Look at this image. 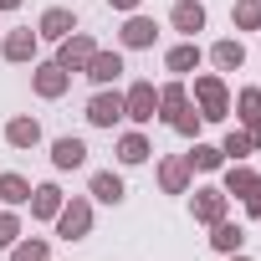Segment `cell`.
<instances>
[{"label":"cell","instance_id":"cell-24","mask_svg":"<svg viewBox=\"0 0 261 261\" xmlns=\"http://www.w3.org/2000/svg\"><path fill=\"white\" fill-rule=\"evenodd\" d=\"M185 159H190V169H205V174H210V169H220V164H225V154H220V149H215V144H195V149H190V154H185Z\"/></svg>","mask_w":261,"mask_h":261},{"label":"cell","instance_id":"cell-11","mask_svg":"<svg viewBox=\"0 0 261 261\" xmlns=\"http://www.w3.org/2000/svg\"><path fill=\"white\" fill-rule=\"evenodd\" d=\"M6 144L11 149H36L41 144V123L36 118H11L6 123Z\"/></svg>","mask_w":261,"mask_h":261},{"label":"cell","instance_id":"cell-1","mask_svg":"<svg viewBox=\"0 0 261 261\" xmlns=\"http://www.w3.org/2000/svg\"><path fill=\"white\" fill-rule=\"evenodd\" d=\"M195 108H200L205 123H220V118L230 113V92H225V82H220V77H195Z\"/></svg>","mask_w":261,"mask_h":261},{"label":"cell","instance_id":"cell-13","mask_svg":"<svg viewBox=\"0 0 261 261\" xmlns=\"http://www.w3.org/2000/svg\"><path fill=\"white\" fill-rule=\"evenodd\" d=\"M169 21H174V31L195 36V31H205V6H200V0H179V6L169 11Z\"/></svg>","mask_w":261,"mask_h":261},{"label":"cell","instance_id":"cell-4","mask_svg":"<svg viewBox=\"0 0 261 261\" xmlns=\"http://www.w3.org/2000/svg\"><path fill=\"white\" fill-rule=\"evenodd\" d=\"M92 51H97V41L82 36V31H72L67 41H57V67H67V72H87Z\"/></svg>","mask_w":261,"mask_h":261},{"label":"cell","instance_id":"cell-29","mask_svg":"<svg viewBox=\"0 0 261 261\" xmlns=\"http://www.w3.org/2000/svg\"><path fill=\"white\" fill-rule=\"evenodd\" d=\"M11 261H46V241H31V236L16 241L11 246Z\"/></svg>","mask_w":261,"mask_h":261},{"label":"cell","instance_id":"cell-33","mask_svg":"<svg viewBox=\"0 0 261 261\" xmlns=\"http://www.w3.org/2000/svg\"><path fill=\"white\" fill-rule=\"evenodd\" d=\"M246 139H251V149H261V118H256V123L246 128Z\"/></svg>","mask_w":261,"mask_h":261},{"label":"cell","instance_id":"cell-8","mask_svg":"<svg viewBox=\"0 0 261 261\" xmlns=\"http://www.w3.org/2000/svg\"><path fill=\"white\" fill-rule=\"evenodd\" d=\"M118 118H123V97H118V92H97V97L87 102V123H92V128H113Z\"/></svg>","mask_w":261,"mask_h":261},{"label":"cell","instance_id":"cell-10","mask_svg":"<svg viewBox=\"0 0 261 261\" xmlns=\"http://www.w3.org/2000/svg\"><path fill=\"white\" fill-rule=\"evenodd\" d=\"M51 164H57V169H82V164H87V144L72 139V134L57 139V144H51Z\"/></svg>","mask_w":261,"mask_h":261},{"label":"cell","instance_id":"cell-28","mask_svg":"<svg viewBox=\"0 0 261 261\" xmlns=\"http://www.w3.org/2000/svg\"><path fill=\"white\" fill-rule=\"evenodd\" d=\"M251 179H256V169H246V164H230L220 190H225V195H246V190H251Z\"/></svg>","mask_w":261,"mask_h":261},{"label":"cell","instance_id":"cell-25","mask_svg":"<svg viewBox=\"0 0 261 261\" xmlns=\"http://www.w3.org/2000/svg\"><path fill=\"white\" fill-rule=\"evenodd\" d=\"M236 118H241L246 128L261 118V87H241V97H236Z\"/></svg>","mask_w":261,"mask_h":261},{"label":"cell","instance_id":"cell-17","mask_svg":"<svg viewBox=\"0 0 261 261\" xmlns=\"http://www.w3.org/2000/svg\"><path fill=\"white\" fill-rule=\"evenodd\" d=\"M123 195H128V190H123V179H118L113 169H97V174H92V200H102V205H123Z\"/></svg>","mask_w":261,"mask_h":261},{"label":"cell","instance_id":"cell-20","mask_svg":"<svg viewBox=\"0 0 261 261\" xmlns=\"http://www.w3.org/2000/svg\"><path fill=\"white\" fill-rule=\"evenodd\" d=\"M241 241H246V230H241L236 220H215V236H210V246H215L220 256H230V251H241Z\"/></svg>","mask_w":261,"mask_h":261},{"label":"cell","instance_id":"cell-21","mask_svg":"<svg viewBox=\"0 0 261 261\" xmlns=\"http://www.w3.org/2000/svg\"><path fill=\"white\" fill-rule=\"evenodd\" d=\"M0 200H6V205H26L31 200V179H21L16 169H6V174H0Z\"/></svg>","mask_w":261,"mask_h":261},{"label":"cell","instance_id":"cell-32","mask_svg":"<svg viewBox=\"0 0 261 261\" xmlns=\"http://www.w3.org/2000/svg\"><path fill=\"white\" fill-rule=\"evenodd\" d=\"M241 200H246V210H251V215H261V174L251 179V190H246Z\"/></svg>","mask_w":261,"mask_h":261},{"label":"cell","instance_id":"cell-19","mask_svg":"<svg viewBox=\"0 0 261 261\" xmlns=\"http://www.w3.org/2000/svg\"><path fill=\"white\" fill-rule=\"evenodd\" d=\"M210 62H215L220 72H241V67H246V46H241V41H215V46H210Z\"/></svg>","mask_w":261,"mask_h":261},{"label":"cell","instance_id":"cell-2","mask_svg":"<svg viewBox=\"0 0 261 261\" xmlns=\"http://www.w3.org/2000/svg\"><path fill=\"white\" fill-rule=\"evenodd\" d=\"M123 118L154 123V118H159V87H154V82H134V87L123 92Z\"/></svg>","mask_w":261,"mask_h":261},{"label":"cell","instance_id":"cell-30","mask_svg":"<svg viewBox=\"0 0 261 261\" xmlns=\"http://www.w3.org/2000/svg\"><path fill=\"white\" fill-rule=\"evenodd\" d=\"M16 241H21V215L6 210V215H0V251H11Z\"/></svg>","mask_w":261,"mask_h":261},{"label":"cell","instance_id":"cell-34","mask_svg":"<svg viewBox=\"0 0 261 261\" xmlns=\"http://www.w3.org/2000/svg\"><path fill=\"white\" fill-rule=\"evenodd\" d=\"M113 11H139V0H108Z\"/></svg>","mask_w":261,"mask_h":261},{"label":"cell","instance_id":"cell-3","mask_svg":"<svg viewBox=\"0 0 261 261\" xmlns=\"http://www.w3.org/2000/svg\"><path fill=\"white\" fill-rule=\"evenodd\" d=\"M87 230H92V205H87V200H72V205L62 200V210H57V236H62V241H82Z\"/></svg>","mask_w":261,"mask_h":261},{"label":"cell","instance_id":"cell-22","mask_svg":"<svg viewBox=\"0 0 261 261\" xmlns=\"http://www.w3.org/2000/svg\"><path fill=\"white\" fill-rule=\"evenodd\" d=\"M185 102H190L185 82H164V87H159V118H164V123H169V118H174V113H179Z\"/></svg>","mask_w":261,"mask_h":261},{"label":"cell","instance_id":"cell-12","mask_svg":"<svg viewBox=\"0 0 261 261\" xmlns=\"http://www.w3.org/2000/svg\"><path fill=\"white\" fill-rule=\"evenodd\" d=\"M118 36H123V46H134V51H139V46H154V36H159V26H154L149 16H128Z\"/></svg>","mask_w":261,"mask_h":261},{"label":"cell","instance_id":"cell-9","mask_svg":"<svg viewBox=\"0 0 261 261\" xmlns=\"http://www.w3.org/2000/svg\"><path fill=\"white\" fill-rule=\"evenodd\" d=\"M190 174H195V169H190L185 154L164 159V164H159V185H164V195H185V190H190Z\"/></svg>","mask_w":261,"mask_h":261},{"label":"cell","instance_id":"cell-18","mask_svg":"<svg viewBox=\"0 0 261 261\" xmlns=\"http://www.w3.org/2000/svg\"><path fill=\"white\" fill-rule=\"evenodd\" d=\"M164 67H169L174 77H185V72H195V67H200V46H195V41H179V46H169V57H164Z\"/></svg>","mask_w":261,"mask_h":261},{"label":"cell","instance_id":"cell-14","mask_svg":"<svg viewBox=\"0 0 261 261\" xmlns=\"http://www.w3.org/2000/svg\"><path fill=\"white\" fill-rule=\"evenodd\" d=\"M36 46H41V36L26 26V31H11L0 51H6V62H31V57H36Z\"/></svg>","mask_w":261,"mask_h":261},{"label":"cell","instance_id":"cell-5","mask_svg":"<svg viewBox=\"0 0 261 261\" xmlns=\"http://www.w3.org/2000/svg\"><path fill=\"white\" fill-rule=\"evenodd\" d=\"M77 31V16L67 11V6H51V11H41V26H36V36L41 41H67Z\"/></svg>","mask_w":261,"mask_h":261},{"label":"cell","instance_id":"cell-7","mask_svg":"<svg viewBox=\"0 0 261 261\" xmlns=\"http://www.w3.org/2000/svg\"><path fill=\"white\" fill-rule=\"evenodd\" d=\"M67 82H72V72H67V67H57V62H41V67H36V77H31V87H36L41 97H62V92H67Z\"/></svg>","mask_w":261,"mask_h":261},{"label":"cell","instance_id":"cell-16","mask_svg":"<svg viewBox=\"0 0 261 261\" xmlns=\"http://www.w3.org/2000/svg\"><path fill=\"white\" fill-rule=\"evenodd\" d=\"M26 205H31L36 220H57V210H62V190H57V185H36Z\"/></svg>","mask_w":261,"mask_h":261},{"label":"cell","instance_id":"cell-36","mask_svg":"<svg viewBox=\"0 0 261 261\" xmlns=\"http://www.w3.org/2000/svg\"><path fill=\"white\" fill-rule=\"evenodd\" d=\"M230 261H251V256H236V251H230Z\"/></svg>","mask_w":261,"mask_h":261},{"label":"cell","instance_id":"cell-31","mask_svg":"<svg viewBox=\"0 0 261 261\" xmlns=\"http://www.w3.org/2000/svg\"><path fill=\"white\" fill-rule=\"evenodd\" d=\"M220 154H230V159H246V154H251V139L230 128V134H225V144H220Z\"/></svg>","mask_w":261,"mask_h":261},{"label":"cell","instance_id":"cell-6","mask_svg":"<svg viewBox=\"0 0 261 261\" xmlns=\"http://www.w3.org/2000/svg\"><path fill=\"white\" fill-rule=\"evenodd\" d=\"M225 190H215V185H205V190H195V220L200 225H215V220H225Z\"/></svg>","mask_w":261,"mask_h":261},{"label":"cell","instance_id":"cell-27","mask_svg":"<svg viewBox=\"0 0 261 261\" xmlns=\"http://www.w3.org/2000/svg\"><path fill=\"white\" fill-rule=\"evenodd\" d=\"M230 21H236L241 31H261V0H236Z\"/></svg>","mask_w":261,"mask_h":261},{"label":"cell","instance_id":"cell-23","mask_svg":"<svg viewBox=\"0 0 261 261\" xmlns=\"http://www.w3.org/2000/svg\"><path fill=\"white\" fill-rule=\"evenodd\" d=\"M149 154H154V149H149L144 134H123V139H118V159H123V164H144Z\"/></svg>","mask_w":261,"mask_h":261},{"label":"cell","instance_id":"cell-15","mask_svg":"<svg viewBox=\"0 0 261 261\" xmlns=\"http://www.w3.org/2000/svg\"><path fill=\"white\" fill-rule=\"evenodd\" d=\"M118 72H123V57H118V51H92V62H87V77H92L97 87L118 82Z\"/></svg>","mask_w":261,"mask_h":261},{"label":"cell","instance_id":"cell-26","mask_svg":"<svg viewBox=\"0 0 261 261\" xmlns=\"http://www.w3.org/2000/svg\"><path fill=\"white\" fill-rule=\"evenodd\" d=\"M200 123H205V118H200V108H195V102H185V108L169 118V128H174V134H185V139H195V134H200Z\"/></svg>","mask_w":261,"mask_h":261},{"label":"cell","instance_id":"cell-35","mask_svg":"<svg viewBox=\"0 0 261 261\" xmlns=\"http://www.w3.org/2000/svg\"><path fill=\"white\" fill-rule=\"evenodd\" d=\"M16 6H21V0H0V11H16Z\"/></svg>","mask_w":261,"mask_h":261}]
</instances>
